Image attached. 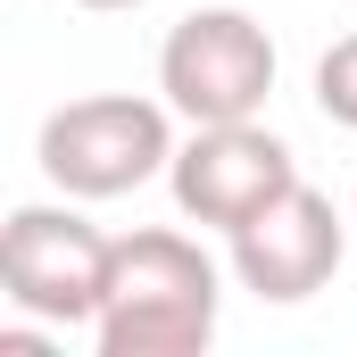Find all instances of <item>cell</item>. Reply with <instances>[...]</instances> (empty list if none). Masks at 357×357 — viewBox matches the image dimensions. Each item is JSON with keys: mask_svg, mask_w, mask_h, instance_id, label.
Segmentation results:
<instances>
[{"mask_svg": "<svg viewBox=\"0 0 357 357\" xmlns=\"http://www.w3.org/2000/svg\"><path fill=\"white\" fill-rule=\"evenodd\" d=\"M108 266H116V241L84 216V199H25L8 208L0 225V291L25 324H50V333H75L100 324V299H108Z\"/></svg>", "mask_w": 357, "mask_h": 357, "instance_id": "obj_2", "label": "cell"}, {"mask_svg": "<svg viewBox=\"0 0 357 357\" xmlns=\"http://www.w3.org/2000/svg\"><path fill=\"white\" fill-rule=\"evenodd\" d=\"M274 33L250 8H191L158 42V91L183 125H250L274 91Z\"/></svg>", "mask_w": 357, "mask_h": 357, "instance_id": "obj_4", "label": "cell"}, {"mask_svg": "<svg viewBox=\"0 0 357 357\" xmlns=\"http://www.w3.org/2000/svg\"><path fill=\"white\" fill-rule=\"evenodd\" d=\"M216 316H225L216 258L167 225H150V233L116 241L91 341H100V357H199L216 341Z\"/></svg>", "mask_w": 357, "mask_h": 357, "instance_id": "obj_1", "label": "cell"}, {"mask_svg": "<svg viewBox=\"0 0 357 357\" xmlns=\"http://www.w3.org/2000/svg\"><path fill=\"white\" fill-rule=\"evenodd\" d=\"M349 225L357 216H341L316 183H291L266 216H250L241 233H225V241H233V282H241L250 299H266V307H299V299H316V291L341 274Z\"/></svg>", "mask_w": 357, "mask_h": 357, "instance_id": "obj_6", "label": "cell"}, {"mask_svg": "<svg viewBox=\"0 0 357 357\" xmlns=\"http://www.w3.org/2000/svg\"><path fill=\"white\" fill-rule=\"evenodd\" d=\"M75 8H100V17H116V8H142V0H75Z\"/></svg>", "mask_w": 357, "mask_h": 357, "instance_id": "obj_8", "label": "cell"}, {"mask_svg": "<svg viewBox=\"0 0 357 357\" xmlns=\"http://www.w3.org/2000/svg\"><path fill=\"white\" fill-rule=\"evenodd\" d=\"M349 216H357V199H349Z\"/></svg>", "mask_w": 357, "mask_h": 357, "instance_id": "obj_9", "label": "cell"}, {"mask_svg": "<svg viewBox=\"0 0 357 357\" xmlns=\"http://www.w3.org/2000/svg\"><path fill=\"white\" fill-rule=\"evenodd\" d=\"M316 108L357 133V33H341V42L316 59Z\"/></svg>", "mask_w": 357, "mask_h": 357, "instance_id": "obj_7", "label": "cell"}, {"mask_svg": "<svg viewBox=\"0 0 357 357\" xmlns=\"http://www.w3.org/2000/svg\"><path fill=\"white\" fill-rule=\"evenodd\" d=\"M175 208L191 225H216V233H241L250 216H266L274 199L299 183L291 142L266 133L258 116L250 125H191V142H175Z\"/></svg>", "mask_w": 357, "mask_h": 357, "instance_id": "obj_5", "label": "cell"}, {"mask_svg": "<svg viewBox=\"0 0 357 357\" xmlns=\"http://www.w3.org/2000/svg\"><path fill=\"white\" fill-rule=\"evenodd\" d=\"M175 108L167 100H133V91H91V100H67L42 116V175L67 199H125L150 175L175 167Z\"/></svg>", "mask_w": 357, "mask_h": 357, "instance_id": "obj_3", "label": "cell"}]
</instances>
